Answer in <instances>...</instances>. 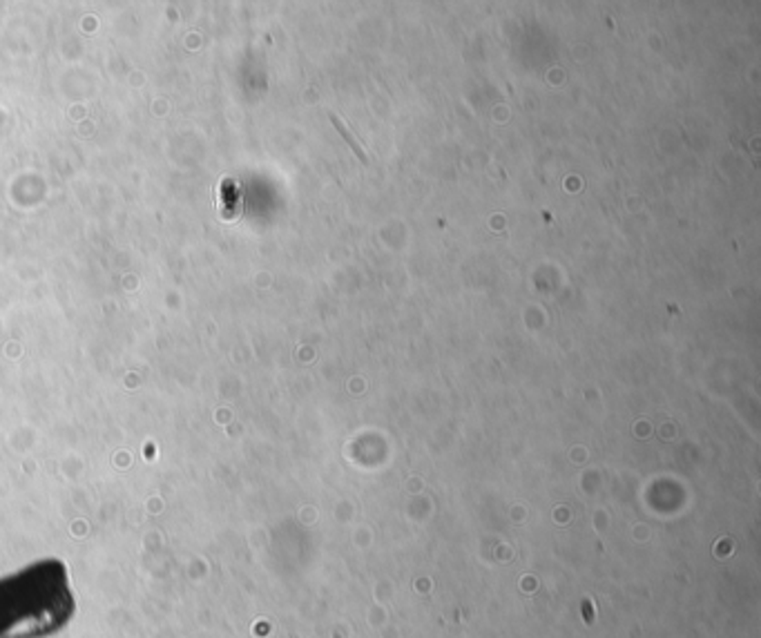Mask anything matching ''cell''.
I'll use <instances>...</instances> for the list:
<instances>
[{
    "mask_svg": "<svg viewBox=\"0 0 761 638\" xmlns=\"http://www.w3.org/2000/svg\"><path fill=\"white\" fill-rule=\"evenodd\" d=\"M330 121H333V126H335V127H338V130H340V135H342V137H344V141H346V143H349V146H350V147H353V152H355V155H358V159H360V161H362V163H369V157H367V155H364V150H362V147H360V143H358V141H355V137H353V135H350V130H349V127H346V126H344V123H342V121H340V116L330 115Z\"/></svg>",
    "mask_w": 761,
    "mask_h": 638,
    "instance_id": "obj_1",
    "label": "cell"
}]
</instances>
